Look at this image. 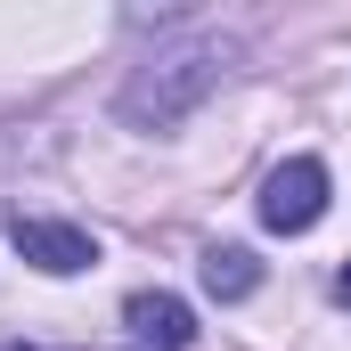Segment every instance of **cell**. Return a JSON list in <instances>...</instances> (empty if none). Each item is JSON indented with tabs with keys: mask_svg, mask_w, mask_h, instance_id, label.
Masks as SVG:
<instances>
[{
	"mask_svg": "<svg viewBox=\"0 0 351 351\" xmlns=\"http://www.w3.org/2000/svg\"><path fill=\"white\" fill-rule=\"evenodd\" d=\"M229 58H237V41H213V33H204V41H172V49H156V58L123 82V123H139V131H172L196 98L221 90Z\"/></svg>",
	"mask_w": 351,
	"mask_h": 351,
	"instance_id": "6da1fadb",
	"label": "cell"
},
{
	"mask_svg": "<svg viewBox=\"0 0 351 351\" xmlns=\"http://www.w3.org/2000/svg\"><path fill=\"white\" fill-rule=\"evenodd\" d=\"M319 213H327V164L319 156H286L262 180V229L302 237V229H319Z\"/></svg>",
	"mask_w": 351,
	"mask_h": 351,
	"instance_id": "7a4b0ae2",
	"label": "cell"
},
{
	"mask_svg": "<svg viewBox=\"0 0 351 351\" xmlns=\"http://www.w3.org/2000/svg\"><path fill=\"white\" fill-rule=\"evenodd\" d=\"M8 237H16V254L33 269H49V278H74V269L98 262V237L74 229V221H41V213H16L8 221Z\"/></svg>",
	"mask_w": 351,
	"mask_h": 351,
	"instance_id": "3957f363",
	"label": "cell"
},
{
	"mask_svg": "<svg viewBox=\"0 0 351 351\" xmlns=\"http://www.w3.org/2000/svg\"><path fill=\"white\" fill-rule=\"evenodd\" d=\"M123 319H131V335H139L147 351H188L196 343V311H188L180 294H131Z\"/></svg>",
	"mask_w": 351,
	"mask_h": 351,
	"instance_id": "277c9868",
	"label": "cell"
},
{
	"mask_svg": "<svg viewBox=\"0 0 351 351\" xmlns=\"http://www.w3.org/2000/svg\"><path fill=\"white\" fill-rule=\"evenodd\" d=\"M196 278H204V294H213V302H245V294L262 286V262H254L245 245H204Z\"/></svg>",
	"mask_w": 351,
	"mask_h": 351,
	"instance_id": "5b68a950",
	"label": "cell"
},
{
	"mask_svg": "<svg viewBox=\"0 0 351 351\" xmlns=\"http://www.w3.org/2000/svg\"><path fill=\"white\" fill-rule=\"evenodd\" d=\"M188 8H196V0H123V16H131L139 33H147V25H180Z\"/></svg>",
	"mask_w": 351,
	"mask_h": 351,
	"instance_id": "8992f818",
	"label": "cell"
},
{
	"mask_svg": "<svg viewBox=\"0 0 351 351\" xmlns=\"http://www.w3.org/2000/svg\"><path fill=\"white\" fill-rule=\"evenodd\" d=\"M335 294H343V311H351V262H343V278H335Z\"/></svg>",
	"mask_w": 351,
	"mask_h": 351,
	"instance_id": "52a82bcc",
	"label": "cell"
},
{
	"mask_svg": "<svg viewBox=\"0 0 351 351\" xmlns=\"http://www.w3.org/2000/svg\"><path fill=\"white\" fill-rule=\"evenodd\" d=\"M0 351H49V343H0Z\"/></svg>",
	"mask_w": 351,
	"mask_h": 351,
	"instance_id": "ba28073f",
	"label": "cell"
}]
</instances>
